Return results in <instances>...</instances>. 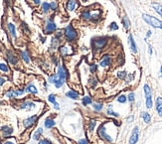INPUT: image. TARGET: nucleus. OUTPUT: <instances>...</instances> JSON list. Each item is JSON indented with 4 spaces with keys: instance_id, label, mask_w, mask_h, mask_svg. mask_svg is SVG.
Segmentation results:
<instances>
[{
    "instance_id": "nucleus-44",
    "label": "nucleus",
    "mask_w": 162,
    "mask_h": 144,
    "mask_svg": "<svg viewBox=\"0 0 162 144\" xmlns=\"http://www.w3.org/2000/svg\"><path fill=\"white\" fill-rule=\"evenodd\" d=\"M128 100H129V102H133L134 100V93H129V96H128Z\"/></svg>"
},
{
    "instance_id": "nucleus-34",
    "label": "nucleus",
    "mask_w": 162,
    "mask_h": 144,
    "mask_svg": "<svg viewBox=\"0 0 162 144\" xmlns=\"http://www.w3.org/2000/svg\"><path fill=\"white\" fill-rule=\"evenodd\" d=\"M93 106H94V109L96 110V111H100V110L103 109V104H102V103H94Z\"/></svg>"
},
{
    "instance_id": "nucleus-17",
    "label": "nucleus",
    "mask_w": 162,
    "mask_h": 144,
    "mask_svg": "<svg viewBox=\"0 0 162 144\" xmlns=\"http://www.w3.org/2000/svg\"><path fill=\"white\" fill-rule=\"evenodd\" d=\"M71 47H67V46H63V47H61L60 48V53H61V55L62 56H67V55H69V54H71L72 52H71Z\"/></svg>"
},
{
    "instance_id": "nucleus-53",
    "label": "nucleus",
    "mask_w": 162,
    "mask_h": 144,
    "mask_svg": "<svg viewBox=\"0 0 162 144\" xmlns=\"http://www.w3.org/2000/svg\"><path fill=\"white\" fill-rule=\"evenodd\" d=\"M82 1H84V2H87V1H89V0H82Z\"/></svg>"
},
{
    "instance_id": "nucleus-5",
    "label": "nucleus",
    "mask_w": 162,
    "mask_h": 144,
    "mask_svg": "<svg viewBox=\"0 0 162 144\" xmlns=\"http://www.w3.org/2000/svg\"><path fill=\"white\" fill-rule=\"evenodd\" d=\"M38 119V116L37 115H33V116H30V117L26 118L25 120H23V125L25 128H29L31 127L32 125H34L36 123V121H37Z\"/></svg>"
},
{
    "instance_id": "nucleus-21",
    "label": "nucleus",
    "mask_w": 162,
    "mask_h": 144,
    "mask_svg": "<svg viewBox=\"0 0 162 144\" xmlns=\"http://www.w3.org/2000/svg\"><path fill=\"white\" fill-rule=\"evenodd\" d=\"M151 6L159 15L162 16V5H160V4H158V3H152Z\"/></svg>"
},
{
    "instance_id": "nucleus-10",
    "label": "nucleus",
    "mask_w": 162,
    "mask_h": 144,
    "mask_svg": "<svg viewBox=\"0 0 162 144\" xmlns=\"http://www.w3.org/2000/svg\"><path fill=\"white\" fill-rule=\"evenodd\" d=\"M57 76H59L60 78H63V80H66V78H68V73H67L66 69H65L63 66H59V67H58Z\"/></svg>"
},
{
    "instance_id": "nucleus-15",
    "label": "nucleus",
    "mask_w": 162,
    "mask_h": 144,
    "mask_svg": "<svg viewBox=\"0 0 162 144\" xmlns=\"http://www.w3.org/2000/svg\"><path fill=\"white\" fill-rule=\"evenodd\" d=\"M66 96L71 100H78L79 98V93L75 91H69L66 93Z\"/></svg>"
},
{
    "instance_id": "nucleus-2",
    "label": "nucleus",
    "mask_w": 162,
    "mask_h": 144,
    "mask_svg": "<svg viewBox=\"0 0 162 144\" xmlns=\"http://www.w3.org/2000/svg\"><path fill=\"white\" fill-rule=\"evenodd\" d=\"M65 36L68 42H74L78 37V33L72 25H69L65 28Z\"/></svg>"
},
{
    "instance_id": "nucleus-54",
    "label": "nucleus",
    "mask_w": 162,
    "mask_h": 144,
    "mask_svg": "<svg viewBox=\"0 0 162 144\" xmlns=\"http://www.w3.org/2000/svg\"><path fill=\"white\" fill-rule=\"evenodd\" d=\"M161 76H162V66H161Z\"/></svg>"
},
{
    "instance_id": "nucleus-55",
    "label": "nucleus",
    "mask_w": 162,
    "mask_h": 144,
    "mask_svg": "<svg viewBox=\"0 0 162 144\" xmlns=\"http://www.w3.org/2000/svg\"><path fill=\"white\" fill-rule=\"evenodd\" d=\"M0 144H2V143H1V141H0Z\"/></svg>"
},
{
    "instance_id": "nucleus-36",
    "label": "nucleus",
    "mask_w": 162,
    "mask_h": 144,
    "mask_svg": "<svg viewBox=\"0 0 162 144\" xmlns=\"http://www.w3.org/2000/svg\"><path fill=\"white\" fill-rule=\"evenodd\" d=\"M118 102H120V103H124L125 102H126V96H118Z\"/></svg>"
},
{
    "instance_id": "nucleus-27",
    "label": "nucleus",
    "mask_w": 162,
    "mask_h": 144,
    "mask_svg": "<svg viewBox=\"0 0 162 144\" xmlns=\"http://www.w3.org/2000/svg\"><path fill=\"white\" fill-rule=\"evenodd\" d=\"M50 3H48V2H43L42 3V10L44 13H47L49 10H50Z\"/></svg>"
},
{
    "instance_id": "nucleus-50",
    "label": "nucleus",
    "mask_w": 162,
    "mask_h": 144,
    "mask_svg": "<svg viewBox=\"0 0 162 144\" xmlns=\"http://www.w3.org/2000/svg\"><path fill=\"white\" fill-rule=\"evenodd\" d=\"M149 54H150V55L152 54V48H151V46H149Z\"/></svg>"
},
{
    "instance_id": "nucleus-13",
    "label": "nucleus",
    "mask_w": 162,
    "mask_h": 144,
    "mask_svg": "<svg viewBox=\"0 0 162 144\" xmlns=\"http://www.w3.org/2000/svg\"><path fill=\"white\" fill-rule=\"evenodd\" d=\"M25 91L26 93H33V94L38 93L37 87H36L33 84H29L28 85H27L26 89H25Z\"/></svg>"
},
{
    "instance_id": "nucleus-48",
    "label": "nucleus",
    "mask_w": 162,
    "mask_h": 144,
    "mask_svg": "<svg viewBox=\"0 0 162 144\" xmlns=\"http://www.w3.org/2000/svg\"><path fill=\"white\" fill-rule=\"evenodd\" d=\"M132 120H133V116H130V117L127 118V121H128V122H131Z\"/></svg>"
},
{
    "instance_id": "nucleus-42",
    "label": "nucleus",
    "mask_w": 162,
    "mask_h": 144,
    "mask_svg": "<svg viewBox=\"0 0 162 144\" xmlns=\"http://www.w3.org/2000/svg\"><path fill=\"white\" fill-rule=\"evenodd\" d=\"M50 8L52 9V10H56V9H57V4L55 3V2H51L50 3Z\"/></svg>"
},
{
    "instance_id": "nucleus-25",
    "label": "nucleus",
    "mask_w": 162,
    "mask_h": 144,
    "mask_svg": "<svg viewBox=\"0 0 162 144\" xmlns=\"http://www.w3.org/2000/svg\"><path fill=\"white\" fill-rule=\"evenodd\" d=\"M21 57H22V59H23V61L26 63V64L30 63V58H29V55H28V53H27L26 51L21 52Z\"/></svg>"
},
{
    "instance_id": "nucleus-38",
    "label": "nucleus",
    "mask_w": 162,
    "mask_h": 144,
    "mask_svg": "<svg viewBox=\"0 0 162 144\" xmlns=\"http://www.w3.org/2000/svg\"><path fill=\"white\" fill-rule=\"evenodd\" d=\"M94 126H96V120H94V119H93V120H91V122H90V125H89L90 130H94Z\"/></svg>"
},
{
    "instance_id": "nucleus-35",
    "label": "nucleus",
    "mask_w": 162,
    "mask_h": 144,
    "mask_svg": "<svg viewBox=\"0 0 162 144\" xmlns=\"http://www.w3.org/2000/svg\"><path fill=\"white\" fill-rule=\"evenodd\" d=\"M48 100L51 103H53V104H54V103L56 102V96H55V94H53V93H51L50 96H48Z\"/></svg>"
},
{
    "instance_id": "nucleus-46",
    "label": "nucleus",
    "mask_w": 162,
    "mask_h": 144,
    "mask_svg": "<svg viewBox=\"0 0 162 144\" xmlns=\"http://www.w3.org/2000/svg\"><path fill=\"white\" fill-rule=\"evenodd\" d=\"M79 144H89L87 141V139H81V140H79Z\"/></svg>"
},
{
    "instance_id": "nucleus-43",
    "label": "nucleus",
    "mask_w": 162,
    "mask_h": 144,
    "mask_svg": "<svg viewBox=\"0 0 162 144\" xmlns=\"http://www.w3.org/2000/svg\"><path fill=\"white\" fill-rule=\"evenodd\" d=\"M125 76H126V73H125V72H120V73H118V78H124Z\"/></svg>"
},
{
    "instance_id": "nucleus-4",
    "label": "nucleus",
    "mask_w": 162,
    "mask_h": 144,
    "mask_svg": "<svg viewBox=\"0 0 162 144\" xmlns=\"http://www.w3.org/2000/svg\"><path fill=\"white\" fill-rule=\"evenodd\" d=\"M107 44V39L105 38H98V39L94 40L93 42V46L96 50H100V49L103 48Z\"/></svg>"
},
{
    "instance_id": "nucleus-31",
    "label": "nucleus",
    "mask_w": 162,
    "mask_h": 144,
    "mask_svg": "<svg viewBox=\"0 0 162 144\" xmlns=\"http://www.w3.org/2000/svg\"><path fill=\"white\" fill-rule=\"evenodd\" d=\"M82 17L84 18L85 20H91L92 19V13L90 11H85V12H83Z\"/></svg>"
},
{
    "instance_id": "nucleus-40",
    "label": "nucleus",
    "mask_w": 162,
    "mask_h": 144,
    "mask_svg": "<svg viewBox=\"0 0 162 144\" xmlns=\"http://www.w3.org/2000/svg\"><path fill=\"white\" fill-rule=\"evenodd\" d=\"M111 30H118V26L116 25V22H112V23L111 24Z\"/></svg>"
},
{
    "instance_id": "nucleus-14",
    "label": "nucleus",
    "mask_w": 162,
    "mask_h": 144,
    "mask_svg": "<svg viewBox=\"0 0 162 144\" xmlns=\"http://www.w3.org/2000/svg\"><path fill=\"white\" fill-rule=\"evenodd\" d=\"M44 125H45V127H46L47 129H51V128H53L56 125V122H55V120H54V119L47 118L46 120H45V122H44Z\"/></svg>"
},
{
    "instance_id": "nucleus-7",
    "label": "nucleus",
    "mask_w": 162,
    "mask_h": 144,
    "mask_svg": "<svg viewBox=\"0 0 162 144\" xmlns=\"http://www.w3.org/2000/svg\"><path fill=\"white\" fill-rule=\"evenodd\" d=\"M57 30V25H56L55 23H54L53 21H49L48 23L46 24V28H45V32H46V34H51V33L55 32V31Z\"/></svg>"
},
{
    "instance_id": "nucleus-32",
    "label": "nucleus",
    "mask_w": 162,
    "mask_h": 144,
    "mask_svg": "<svg viewBox=\"0 0 162 144\" xmlns=\"http://www.w3.org/2000/svg\"><path fill=\"white\" fill-rule=\"evenodd\" d=\"M0 71H2L3 73H8V72H9V68L7 67V65L3 64V63H1V64H0Z\"/></svg>"
},
{
    "instance_id": "nucleus-52",
    "label": "nucleus",
    "mask_w": 162,
    "mask_h": 144,
    "mask_svg": "<svg viewBox=\"0 0 162 144\" xmlns=\"http://www.w3.org/2000/svg\"><path fill=\"white\" fill-rule=\"evenodd\" d=\"M150 34H151V32H150V31H148V32H147V36H150Z\"/></svg>"
},
{
    "instance_id": "nucleus-12",
    "label": "nucleus",
    "mask_w": 162,
    "mask_h": 144,
    "mask_svg": "<svg viewBox=\"0 0 162 144\" xmlns=\"http://www.w3.org/2000/svg\"><path fill=\"white\" fill-rule=\"evenodd\" d=\"M76 6H77V0H68L67 2V9L70 12L75 10Z\"/></svg>"
},
{
    "instance_id": "nucleus-29",
    "label": "nucleus",
    "mask_w": 162,
    "mask_h": 144,
    "mask_svg": "<svg viewBox=\"0 0 162 144\" xmlns=\"http://www.w3.org/2000/svg\"><path fill=\"white\" fill-rule=\"evenodd\" d=\"M82 102L84 105H89V104H92V102H92V98H90V96H84Z\"/></svg>"
},
{
    "instance_id": "nucleus-26",
    "label": "nucleus",
    "mask_w": 162,
    "mask_h": 144,
    "mask_svg": "<svg viewBox=\"0 0 162 144\" xmlns=\"http://www.w3.org/2000/svg\"><path fill=\"white\" fill-rule=\"evenodd\" d=\"M141 117L143 118L144 122H146V123H149L150 120H151V117H150V115L147 113V112H142V113H141Z\"/></svg>"
},
{
    "instance_id": "nucleus-1",
    "label": "nucleus",
    "mask_w": 162,
    "mask_h": 144,
    "mask_svg": "<svg viewBox=\"0 0 162 144\" xmlns=\"http://www.w3.org/2000/svg\"><path fill=\"white\" fill-rule=\"evenodd\" d=\"M142 18L146 23L151 25L152 27H154V28L162 29V21H160L159 19H157V18H155L153 16H150V15H148V14H143Z\"/></svg>"
},
{
    "instance_id": "nucleus-22",
    "label": "nucleus",
    "mask_w": 162,
    "mask_h": 144,
    "mask_svg": "<svg viewBox=\"0 0 162 144\" xmlns=\"http://www.w3.org/2000/svg\"><path fill=\"white\" fill-rule=\"evenodd\" d=\"M109 64H111V58H109V56H105L103 59L102 60V62H100V66L107 67V66H109Z\"/></svg>"
},
{
    "instance_id": "nucleus-20",
    "label": "nucleus",
    "mask_w": 162,
    "mask_h": 144,
    "mask_svg": "<svg viewBox=\"0 0 162 144\" xmlns=\"http://www.w3.org/2000/svg\"><path fill=\"white\" fill-rule=\"evenodd\" d=\"M42 134H43V128L39 127L34 132V134H33V139H34V140H38V139H39L40 137L42 136Z\"/></svg>"
},
{
    "instance_id": "nucleus-47",
    "label": "nucleus",
    "mask_w": 162,
    "mask_h": 144,
    "mask_svg": "<svg viewBox=\"0 0 162 144\" xmlns=\"http://www.w3.org/2000/svg\"><path fill=\"white\" fill-rule=\"evenodd\" d=\"M54 109H55L56 110H59L60 109V105H59V103H58L57 102L54 103Z\"/></svg>"
},
{
    "instance_id": "nucleus-45",
    "label": "nucleus",
    "mask_w": 162,
    "mask_h": 144,
    "mask_svg": "<svg viewBox=\"0 0 162 144\" xmlns=\"http://www.w3.org/2000/svg\"><path fill=\"white\" fill-rule=\"evenodd\" d=\"M5 82H6V78H2V76H0V87H2Z\"/></svg>"
},
{
    "instance_id": "nucleus-37",
    "label": "nucleus",
    "mask_w": 162,
    "mask_h": 144,
    "mask_svg": "<svg viewBox=\"0 0 162 144\" xmlns=\"http://www.w3.org/2000/svg\"><path fill=\"white\" fill-rule=\"evenodd\" d=\"M107 114H109V115H113V116H116L118 117V114L116 113V112L113 111V110L111 109V107H109V109H107Z\"/></svg>"
},
{
    "instance_id": "nucleus-24",
    "label": "nucleus",
    "mask_w": 162,
    "mask_h": 144,
    "mask_svg": "<svg viewBox=\"0 0 162 144\" xmlns=\"http://www.w3.org/2000/svg\"><path fill=\"white\" fill-rule=\"evenodd\" d=\"M8 30L9 32H10V34L12 37H16V30H15V26L13 25L12 23H9L8 24Z\"/></svg>"
},
{
    "instance_id": "nucleus-39",
    "label": "nucleus",
    "mask_w": 162,
    "mask_h": 144,
    "mask_svg": "<svg viewBox=\"0 0 162 144\" xmlns=\"http://www.w3.org/2000/svg\"><path fill=\"white\" fill-rule=\"evenodd\" d=\"M38 144H53V143H52V141H50L49 139H42V140L39 141Z\"/></svg>"
},
{
    "instance_id": "nucleus-41",
    "label": "nucleus",
    "mask_w": 162,
    "mask_h": 144,
    "mask_svg": "<svg viewBox=\"0 0 162 144\" xmlns=\"http://www.w3.org/2000/svg\"><path fill=\"white\" fill-rule=\"evenodd\" d=\"M96 70H98V66H96V65H93V66H91V68H90V71H91V73H94Z\"/></svg>"
},
{
    "instance_id": "nucleus-28",
    "label": "nucleus",
    "mask_w": 162,
    "mask_h": 144,
    "mask_svg": "<svg viewBox=\"0 0 162 144\" xmlns=\"http://www.w3.org/2000/svg\"><path fill=\"white\" fill-rule=\"evenodd\" d=\"M122 23H123V27H124L125 29H129V27H130V22H129V20H128V18H127L126 16L123 17Z\"/></svg>"
},
{
    "instance_id": "nucleus-8",
    "label": "nucleus",
    "mask_w": 162,
    "mask_h": 144,
    "mask_svg": "<svg viewBox=\"0 0 162 144\" xmlns=\"http://www.w3.org/2000/svg\"><path fill=\"white\" fill-rule=\"evenodd\" d=\"M138 133H139L138 127H134V129L132 130L130 139H129V144H135L137 141H138Z\"/></svg>"
},
{
    "instance_id": "nucleus-49",
    "label": "nucleus",
    "mask_w": 162,
    "mask_h": 144,
    "mask_svg": "<svg viewBox=\"0 0 162 144\" xmlns=\"http://www.w3.org/2000/svg\"><path fill=\"white\" fill-rule=\"evenodd\" d=\"M34 3L36 5H38V4H40V0H34Z\"/></svg>"
},
{
    "instance_id": "nucleus-11",
    "label": "nucleus",
    "mask_w": 162,
    "mask_h": 144,
    "mask_svg": "<svg viewBox=\"0 0 162 144\" xmlns=\"http://www.w3.org/2000/svg\"><path fill=\"white\" fill-rule=\"evenodd\" d=\"M1 132L4 137H8L13 133V128L10 126H3L1 127Z\"/></svg>"
},
{
    "instance_id": "nucleus-51",
    "label": "nucleus",
    "mask_w": 162,
    "mask_h": 144,
    "mask_svg": "<svg viewBox=\"0 0 162 144\" xmlns=\"http://www.w3.org/2000/svg\"><path fill=\"white\" fill-rule=\"evenodd\" d=\"M3 144H14L13 142H11V141H6L5 143H3Z\"/></svg>"
},
{
    "instance_id": "nucleus-6",
    "label": "nucleus",
    "mask_w": 162,
    "mask_h": 144,
    "mask_svg": "<svg viewBox=\"0 0 162 144\" xmlns=\"http://www.w3.org/2000/svg\"><path fill=\"white\" fill-rule=\"evenodd\" d=\"M98 135H100L102 138L103 139H105V140H107V141H109V142H111L112 141V139H111V137L109 135V134L105 132V125H102L100 128H98Z\"/></svg>"
},
{
    "instance_id": "nucleus-19",
    "label": "nucleus",
    "mask_w": 162,
    "mask_h": 144,
    "mask_svg": "<svg viewBox=\"0 0 162 144\" xmlns=\"http://www.w3.org/2000/svg\"><path fill=\"white\" fill-rule=\"evenodd\" d=\"M128 40H129L130 49H131V51L133 52V53H136V52H137L136 45H135V42H134V40H133V38H132L131 35H129V37H128Z\"/></svg>"
},
{
    "instance_id": "nucleus-18",
    "label": "nucleus",
    "mask_w": 162,
    "mask_h": 144,
    "mask_svg": "<svg viewBox=\"0 0 162 144\" xmlns=\"http://www.w3.org/2000/svg\"><path fill=\"white\" fill-rule=\"evenodd\" d=\"M7 60L10 62V64H12V65H16L18 62L17 57H15L12 53H7Z\"/></svg>"
},
{
    "instance_id": "nucleus-30",
    "label": "nucleus",
    "mask_w": 162,
    "mask_h": 144,
    "mask_svg": "<svg viewBox=\"0 0 162 144\" xmlns=\"http://www.w3.org/2000/svg\"><path fill=\"white\" fill-rule=\"evenodd\" d=\"M144 93H145L146 98L151 96V89H150V87L148 85H144Z\"/></svg>"
},
{
    "instance_id": "nucleus-33",
    "label": "nucleus",
    "mask_w": 162,
    "mask_h": 144,
    "mask_svg": "<svg viewBox=\"0 0 162 144\" xmlns=\"http://www.w3.org/2000/svg\"><path fill=\"white\" fill-rule=\"evenodd\" d=\"M146 107L147 109H151L152 107V96L146 98Z\"/></svg>"
},
{
    "instance_id": "nucleus-3",
    "label": "nucleus",
    "mask_w": 162,
    "mask_h": 144,
    "mask_svg": "<svg viewBox=\"0 0 162 144\" xmlns=\"http://www.w3.org/2000/svg\"><path fill=\"white\" fill-rule=\"evenodd\" d=\"M24 93H25V89H9L7 93H5V96L9 98H18V96H22Z\"/></svg>"
},
{
    "instance_id": "nucleus-9",
    "label": "nucleus",
    "mask_w": 162,
    "mask_h": 144,
    "mask_svg": "<svg viewBox=\"0 0 162 144\" xmlns=\"http://www.w3.org/2000/svg\"><path fill=\"white\" fill-rule=\"evenodd\" d=\"M35 107V103L33 102H30V100H26V102H23L20 105V109H26V110H31L32 109Z\"/></svg>"
},
{
    "instance_id": "nucleus-23",
    "label": "nucleus",
    "mask_w": 162,
    "mask_h": 144,
    "mask_svg": "<svg viewBox=\"0 0 162 144\" xmlns=\"http://www.w3.org/2000/svg\"><path fill=\"white\" fill-rule=\"evenodd\" d=\"M65 82H66V80H63V78H60L59 76H58V80L54 83V85H55V87H57V89H61V87L64 85Z\"/></svg>"
},
{
    "instance_id": "nucleus-16",
    "label": "nucleus",
    "mask_w": 162,
    "mask_h": 144,
    "mask_svg": "<svg viewBox=\"0 0 162 144\" xmlns=\"http://www.w3.org/2000/svg\"><path fill=\"white\" fill-rule=\"evenodd\" d=\"M156 109L158 111V114L162 117V98H157L156 100Z\"/></svg>"
}]
</instances>
